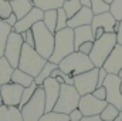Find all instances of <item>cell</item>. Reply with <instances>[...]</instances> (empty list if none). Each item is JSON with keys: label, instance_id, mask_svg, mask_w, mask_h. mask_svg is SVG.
<instances>
[{"label": "cell", "instance_id": "6da1fadb", "mask_svg": "<svg viewBox=\"0 0 122 121\" xmlns=\"http://www.w3.org/2000/svg\"><path fill=\"white\" fill-rule=\"evenodd\" d=\"M56 41H54V50L53 54L48 60L51 63L58 64L64 57L70 56L71 53L75 51V44H74V29L65 27L62 30H58L54 33Z\"/></svg>", "mask_w": 122, "mask_h": 121}, {"label": "cell", "instance_id": "7a4b0ae2", "mask_svg": "<svg viewBox=\"0 0 122 121\" xmlns=\"http://www.w3.org/2000/svg\"><path fill=\"white\" fill-rule=\"evenodd\" d=\"M33 34H34V49L37 50V53L40 56H43L44 59H50L54 50V41H56V36L54 33L48 30L46 27V24L41 22H37L33 27Z\"/></svg>", "mask_w": 122, "mask_h": 121}, {"label": "cell", "instance_id": "3957f363", "mask_svg": "<svg viewBox=\"0 0 122 121\" xmlns=\"http://www.w3.org/2000/svg\"><path fill=\"white\" fill-rule=\"evenodd\" d=\"M58 67L65 74H68L71 77H75V76H78L81 73H85V71L94 68L95 66L91 61L90 56H87V54H84L81 51H74L70 56L64 57L58 63Z\"/></svg>", "mask_w": 122, "mask_h": 121}, {"label": "cell", "instance_id": "277c9868", "mask_svg": "<svg viewBox=\"0 0 122 121\" xmlns=\"http://www.w3.org/2000/svg\"><path fill=\"white\" fill-rule=\"evenodd\" d=\"M117 43H118L117 33H105L104 36H101L99 38H97L94 41V47L90 53V59L95 67L99 68L104 66L105 60L108 59V56L111 54V51L114 50Z\"/></svg>", "mask_w": 122, "mask_h": 121}, {"label": "cell", "instance_id": "5b68a950", "mask_svg": "<svg viewBox=\"0 0 122 121\" xmlns=\"http://www.w3.org/2000/svg\"><path fill=\"white\" fill-rule=\"evenodd\" d=\"M47 61L48 60L44 59L43 56H40L34 47H31V46L24 43L23 49H21V54H20V60H19V67L17 68L26 71L27 74H30L36 78L38 76V73L41 71V68L46 66Z\"/></svg>", "mask_w": 122, "mask_h": 121}, {"label": "cell", "instance_id": "8992f818", "mask_svg": "<svg viewBox=\"0 0 122 121\" xmlns=\"http://www.w3.org/2000/svg\"><path fill=\"white\" fill-rule=\"evenodd\" d=\"M44 113H46V94L44 88L38 86L30 101L23 105L21 116L24 121H38Z\"/></svg>", "mask_w": 122, "mask_h": 121}, {"label": "cell", "instance_id": "52a82bcc", "mask_svg": "<svg viewBox=\"0 0 122 121\" xmlns=\"http://www.w3.org/2000/svg\"><path fill=\"white\" fill-rule=\"evenodd\" d=\"M80 98H81V95L74 86L61 84L60 95H58V100L53 110L58 111V113H64V114H70L72 110L78 108Z\"/></svg>", "mask_w": 122, "mask_h": 121}, {"label": "cell", "instance_id": "ba28073f", "mask_svg": "<svg viewBox=\"0 0 122 121\" xmlns=\"http://www.w3.org/2000/svg\"><path fill=\"white\" fill-rule=\"evenodd\" d=\"M24 44V38L20 33L11 31L7 43H6V49H4V57L9 60L10 66L13 68L19 67V60H20V54H21V49Z\"/></svg>", "mask_w": 122, "mask_h": 121}, {"label": "cell", "instance_id": "9c48e42d", "mask_svg": "<svg viewBox=\"0 0 122 121\" xmlns=\"http://www.w3.org/2000/svg\"><path fill=\"white\" fill-rule=\"evenodd\" d=\"M122 78L118 74H108L104 87L107 88V103L115 105L118 110H122V91H121Z\"/></svg>", "mask_w": 122, "mask_h": 121}, {"label": "cell", "instance_id": "30bf717a", "mask_svg": "<svg viewBox=\"0 0 122 121\" xmlns=\"http://www.w3.org/2000/svg\"><path fill=\"white\" fill-rule=\"evenodd\" d=\"M98 67H94L91 70L81 73L78 76L74 77V87L80 93V95H85V94H91L92 91L97 88V83H98Z\"/></svg>", "mask_w": 122, "mask_h": 121}, {"label": "cell", "instance_id": "8fae6325", "mask_svg": "<svg viewBox=\"0 0 122 121\" xmlns=\"http://www.w3.org/2000/svg\"><path fill=\"white\" fill-rule=\"evenodd\" d=\"M107 104H108L107 100H98L91 93V94L81 95L78 108L84 117H91V116H99L102 113V110L107 107Z\"/></svg>", "mask_w": 122, "mask_h": 121}, {"label": "cell", "instance_id": "7c38bea8", "mask_svg": "<svg viewBox=\"0 0 122 121\" xmlns=\"http://www.w3.org/2000/svg\"><path fill=\"white\" fill-rule=\"evenodd\" d=\"M24 87H21L20 84L16 83H6L0 87V94L3 97V103L4 105H14L19 107L20 101H21V94H23Z\"/></svg>", "mask_w": 122, "mask_h": 121}, {"label": "cell", "instance_id": "4fadbf2b", "mask_svg": "<svg viewBox=\"0 0 122 121\" xmlns=\"http://www.w3.org/2000/svg\"><path fill=\"white\" fill-rule=\"evenodd\" d=\"M44 88V94H46V113L47 111H53L57 100H58V95H60V88L61 84L53 77H48L47 80H44L43 86Z\"/></svg>", "mask_w": 122, "mask_h": 121}, {"label": "cell", "instance_id": "5bb4252c", "mask_svg": "<svg viewBox=\"0 0 122 121\" xmlns=\"http://www.w3.org/2000/svg\"><path fill=\"white\" fill-rule=\"evenodd\" d=\"M43 17H44V11H43L41 9H38V7L34 6L24 17H21V19L17 20V23H16L14 27H13V31L21 34V33H24L26 30L31 29L37 22H41Z\"/></svg>", "mask_w": 122, "mask_h": 121}, {"label": "cell", "instance_id": "9a60e30c", "mask_svg": "<svg viewBox=\"0 0 122 121\" xmlns=\"http://www.w3.org/2000/svg\"><path fill=\"white\" fill-rule=\"evenodd\" d=\"M117 23H118V20L112 16V13L105 11V13H101V14H94L91 27L92 31L97 30L98 27H102L105 30V33H115V24Z\"/></svg>", "mask_w": 122, "mask_h": 121}, {"label": "cell", "instance_id": "2e32d148", "mask_svg": "<svg viewBox=\"0 0 122 121\" xmlns=\"http://www.w3.org/2000/svg\"><path fill=\"white\" fill-rule=\"evenodd\" d=\"M108 74H119L122 70V46L117 43V46L114 47V50L111 51V54L108 56V59L105 60L102 66Z\"/></svg>", "mask_w": 122, "mask_h": 121}, {"label": "cell", "instance_id": "e0dca14e", "mask_svg": "<svg viewBox=\"0 0 122 121\" xmlns=\"http://www.w3.org/2000/svg\"><path fill=\"white\" fill-rule=\"evenodd\" d=\"M92 19H94V13H92L91 7L82 6L78 10V13H75L71 19H68L67 26L71 27V29H75V27H80V26H87V24L92 23Z\"/></svg>", "mask_w": 122, "mask_h": 121}, {"label": "cell", "instance_id": "ac0fdd59", "mask_svg": "<svg viewBox=\"0 0 122 121\" xmlns=\"http://www.w3.org/2000/svg\"><path fill=\"white\" fill-rule=\"evenodd\" d=\"M85 41H95L94 37V31H92L91 24L87 26H80L74 29V44H75V51L78 50V47L85 43Z\"/></svg>", "mask_w": 122, "mask_h": 121}, {"label": "cell", "instance_id": "d6986e66", "mask_svg": "<svg viewBox=\"0 0 122 121\" xmlns=\"http://www.w3.org/2000/svg\"><path fill=\"white\" fill-rule=\"evenodd\" d=\"M0 121H24L21 110L14 105H0Z\"/></svg>", "mask_w": 122, "mask_h": 121}, {"label": "cell", "instance_id": "ffe728a7", "mask_svg": "<svg viewBox=\"0 0 122 121\" xmlns=\"http://www.w3.org/2000/svg\"><path fill=\"white\" fill-rule=\"evenodd\" d=\"M10 4H11V10L17 16V19L24 17L34 7L33 0H13V1H10Z\"/></svg>", "mask_w": 122, "mask_h": 121}, {"label": "cell", "instance_id": "44dd1931", "mask_svg": "<svg viewBox=\"0 0 122 121\" xmlns=\"http://www.w3.org/2000/svg\"><path fill=\"white\" fill-rule=\"evenodd\" d=\"M10 81L11 83H16V84H20L21 87H29L31 83L34 81V77L30 76V74H27L26 71L20 70V68H14Z\"/></svg>", "mask_w": 122, "mask_h": 121}, {"label": "cell", "instance_id": "7402d4cb", "mask_svg": "<svg viewBox=\"0 0 122 121\" xmlns=\"http://www.w3.org/2000/svg\"><path fill=\"white\" fill-rule=\"evenodd\" d=\"M13 70H14V68L10 66L9 60H7L4 56L0 57V86H3V84H6V83H10Z\"/></svg>", "mask_w": 122, "mask_h": 121}, {"label": "cell", "instance_id": "603a6c76", "mask_svg": "<svg viewBox=\"0 0 122 121\" xmlns=\"http://www.w3.org/2000/svg\"><path fill=\"white\" fill-rule=\"evenodd\" d=\"M58 67V64H56V63H51V61L48 60L46 63V66L41 68V71L38 73V76L34 78V81H36V84L37 86H43V83H44V80H47L48 77H51V73L56 70Z\"/></svg>", "mask_w": 122, "mask_h": 121}, {"label": "cell", "instance_id": "cb8c5ba5", "mask_svg": "<svg viewBox=\"0 0 122 121\" xmlns=\"http://www.w3.org/2000/svg\"><path fill=\"white\" fill-rule=\"evenodd\" d=\"M11 31H13V27L10 24H7L4 20H0V57L4 56L6 43H7V38Z\"/></svg>", "mask_w": 122, "mask_h": 121}, {"label": "cell", "instance_id": "d4e9b609", "mask_svg": "<svg viewBox=\"0 0 122 121\" xmlns=\"http://www.w3.org/2000/svg\"><path fill=\"white\" fill-rule=\"evenodd\" d=\"M64 1H65V0H33L34 6L38 7V9H41L43 11H46V10H53V9L57 10V9L62 7Z\"/></svg>", "mask_w": 122, "mask_h": 121}, {"label": "cell", "instance_id": "484cf974", "mask_svg": "<svg viewBox=\"0 0 122 121\" xmlns=\"http://www.w3.org/2000/svg\"><path fill=\"white\" fill-rule=\"evenodd\" d=\"M43 23L46 24V27L51 33H56V27H57V10H46L44 11V17H43Z\"/></svg>", "mask_w": 122, "mask_h": 121}, {"label": "cell", "instance_id": "4316f807", "mask_svg": "<svg viewBox=\"0 0 122 121\" xmlns=\"http://www.w3.org/2000/svg\"><path fill=\"white\" fill-rule=\"evenodd\" d=\"M81 7H82V4H81L80 0H65L64 4H62V9H64L68 19H71L75 13H78V10Z\"/></svg>", "mask_w": 122, "mask_h": 121}, {"label": "cell", "instance_id": "83f0119b", "mask_svg": "<svg viewBox=\"0 0 122 121\" xmlns=\"http://www.w3.org/2000/svg\"><path fill=\"white\" fill-rule=\"evenodd\" d=\"M121 114V110H118L115 105L112 104H107V107L102 110V113L99 114V117L104 121H114L118 116Z\"/></svg>", "mask_w": 122, "mask_h": 121}, {"label": "cell", "instance_id": "f1b7e54d", "mask_svg": "<svg viewBox=\"0 0 122 121\" xmlns=\"http://www.w3.org/2000/svg\"><path fill=\"white\" fill-rule=\"evenodd\" d=\"M38 121H70V116L64 114V113H58V111H47L44 113Z\"/></svg>", "mask_w": 122, "mask_h": 121}, {"label": "cell", "instance_id": "f546056e", "mask_svg": "<svg viewBox=\"0 0 122 121\" xmlns=\"http://www.w3.org/2000/svg\"><path fill=\"white\" fill-rule=\"evenodd\" d=\"M37 84H36V81H33L29 87H24V90H23V94H21V101H20V104H19V108L21 110L23 108V105L24 104H27L29 101H30V98L34 95V93L37 90Z\"/></svg>", "mask_w": 122, "mask_h": 121}, {"label": "cell", "instance_id": "4dcf8cb0", "mask_svg": "<svg viewBox=\"0 0 122 121\" xmlns=\"http://www.w3.org/2000/svg\"><path fill=\"white\" fill-rule=\"evenodd\" d=\"M91 10L94 14L109 11V3H107L105 0H91Z\"/></svg>", "mask_w": 122, "mask_h": 121}, {"label": "cell", "instance_id": "1f68e13d", "mask_svg": "<svg viewBox=\"0 0 122 121\" xmlns=\"http://www.w3.org/2000/svg\"><path fill=\"white\" fill-rule=\"evenodd\" d=\"M109 11L112 13V16L121 22L122 20V0H112V3L109 4Z\"/></svg>", "mask_w": 122, "mask_h": 121}, {"label": "cell", "instance_id": "d6a6232c", "mask_svg": "<svg viewBox=\"0 0 122 121\" xmlns=\"http://www.w3.org/2000/svg\"><path fill=\"white\" fill-rule=\"evenodd\" d=\"M67 22H68V17H67L64 9H62V7L57 9V27H56V31L68 27V26H67Z\"/></svg>", "mask_w": 122, "mask_h": 121}, {"label": "cell", "instance_id": "836d02e7", "mask_svg": "<svg viewBox=\"0 0 122 121\" xmlns=\"http://www.w3.org/2000/svg\"><path fill=\"white\" fill-rule=\"evenodd\" d=\"M13 13L11 4L7 0H0V20H6L10 14Z\"/></svg>", "mask_w": 122, "mask_h": 121}, {"label": "cell", "instance_id": "e575fe53", "mask_svg": "<svg viewBox=\"0 0 122 121\" xmlns=\"http://www.w3.org/2000/svg\"><path fill=\"white\" fill-rule=\"evenodd\" d=\"M21 36H23L26 44H29V46H31V47H34V34H33V30H31V29L26 30L24 33H21Z\"/></svg>", "mask_w": 122, "mask_h": 121}, {"label": "cell", "instance_id": "d590c367", "mask_svg": "<svg viewBox=\"0 0 122 121\" xmlns=\"http://www.w3.org/2000/svg\"><path fill=\"white\" fill-rule=\"evenodd\" d=\"M92 47H94V41H85V43H82V44L78 47V50H77V51H81V53H84V54L90 56Z\"/></svg>", "mask_w": 122, "mask_h": 121}, {"label": "cell", "instance_id": "8d00e7d4", "mask_svg": "<svg viewBox=\"0 0 122 121\" xmlns=\"http://www.w3.org/2000/svg\"><path fill=\"white\" fill-rule=\"evenodd\" d=\"M92 95L97 97L98 100H107V88L102 86V87H97L95 90L92 91Z\"/></svg>", "mask_w": 122, "mask_h": 121}, {"label": "cell", "instance_id": "74e56055", "mask_svg": "<svg viewBox=\"0 0 122 121\" xmlns=\"http://www.w3.org/2000/svg\"><path fill=\"white\" fill-rule=\"evenodd\" d=\"M107 76H108L107 70H105L104 67H99V71H98V83H97V87H102V86H104V81H105Z\"/></svg>", "mask_w": 122, "mask_h": 121}, {"label": "cell", "instance_id": "f35d334b", "mask_svg": "<svg viewBox=\"0 0 122 121\" xmlns=\"http://www.w3.org/2000/svg\"><path fill=\"white\" fill-rule=\"evenodd\" d=\"M68 116H70V121H81V120H82V117H84V116H82V113L80 111V108L72 110Z\"/></svg>", "mask_w": 122, "mask_h": 121}, {"label": "cell", "instance_id": "ab89813d", "mask_svg": "<svg viewBox=\"0 0 122 121\" xmlns=\"http://www.w3.org/2000/svg\"><path fill=\"white\" fill-rule=\"evenodd\" d=\"M17 20H19V19H17V16H16L14 13H11V14H10V16H9V17H7L4 22H6L7 24H10L11 27H14V24L17 23Z\"/></svg>", "mask_w": 122, "mask_h": 121}, {"label": "cell", "instance_id": "60d3db41", "mask_svg": "<svg viewBox=\"0 0 122 121\" xmlns=\"http://www.w3.org/2000/svg\"><path fill=\"white\" fill-rule=\"evenodd\" d=\"M117 40H118V44L122 46V20L119 22V27H118V31H117Z\"/></svg>", "mask_w": 122, "mask_h": 121}, {"label": "cell", "instance_id": "b9f144b4", "mask_svg": "<svg viewBox=\"0 0 122 121\" xmlns=\"http://www.w3.org/2000/svg\"><path fill=\"white\" fill-rule=\"evenodd\" d=\"M81 121H104L99 116H91V117H82Z\"/></svg>", "mask_w": 122, "mask_h": 121}, {"label": "cell", "instance_id": "7bdbcfd3", "mask_svg": "<svg viewBox=\"0 0 122 121\" xmlns=\"http://www.w3.org/2000/svg\"><path fill=\"white\" fill-rule=\"evenodd\" d=\"M82 6H87V7H91V0H80Z\"/></svg>", "mask_w": 122, "mask_h": 121}, {"label": "cell", "instance_id": "ee69618b", "mask_svg": "<svg viewBox=\"0 0 122 121\" xmlns=\"http://www.w3.org/2000/svg\"><path fill=\"white\" fill-rule=\"evenodd\" d=\"M114 121H122V113H121V114H119V116H118V117H117Z\"/></svg>", "mask_w": 122, "mask_h": 121}, {"label": "cell", "instance_id": "f6af8a7d", "mask_svg": "<svg viewBox=\"0 0 122 121\" xmlns=\"http://www.w3.org/2000/svg\"><path fill=\"white\" fill-rule=\"evenodd\" d=\"M0 105H4V103H3V97H1V94H0Z\"/></svg>", "mask_w": 122, "mask_h": 121}, {"label": "cell", "instance_id": "bcb514c9", "mask_svg": "<svg viewBox=\"0 0 122 121\" xmlns=\"http://www.w3.org/2000/svg\"><path fill=\"white\" fill-rule=\"evenodd\" d=\"M118 76H119V77H121V78H122V70H121V71H119V74H118Z\"/></svg>", "mask_w": 122, "mask_h": 121}, {"label": "cell", "instance_id": "7dc6e473", "mask_svg": "<svg viewBox=\"0 0 122 121\" xmlns=\"http://www.w3.org/2000/svg\"><path fill=\"white\" fill-rule=\"evenodd\" d=\"M105 1H107V3H109V4L112 3V0H105Z\"/></svg>", "mask_w": 122, "mask_h": 121}, {"label": "cell", "instance_id": "c3c4849f", "mask_svg": "<svg viewBox=\"0 0 122 121\" xmlns=\"http://www.w3.org/2000/svg\"><path fill=\"white\" fill-rule=\"evenodd\" d=\"M121 91H122V83H121Z\"/></svg>", "mask_w": 122, "mask_h": 121}, {"label": "cell", "instance_id": "681fc988", "mask_svg": "<svg viewBox=\"0 0 122 121\" xmlns=\"http://www.w3.org/2000/svg\"><path fill=\"white\" fill-rule=\"evenodd\" d=\"M7 1H13V0H7Z\"/></svg>", "mask_w": 122, "mask_h": 121}, {"label": "cell", "instance_id": "f907efd6", "mask_svg": "<svg viewBox=\"0 0 122 121\" xmlns=\"http://www.w3.org/2000/svg\"><path fill=\"white\" fill-rule=\"evenodd\" d=\"M121 113H122V110H121Z\"/></svg>", "mask_w": 122, "mask_h": 121}, {"label": "cell", "instance_id": "816d5d0a", "mask_svg": "<svg viewBox=\"0 0 122 121\" xmlns=\"http://www.w3.org/2000/svg\"><path fill=\"white\" fill-rule=\"evenodd\" d=\"M0 87H1V86H0Z\"/></svg>", "mask_w": 122, "mask_h": 121}]
</instances>
